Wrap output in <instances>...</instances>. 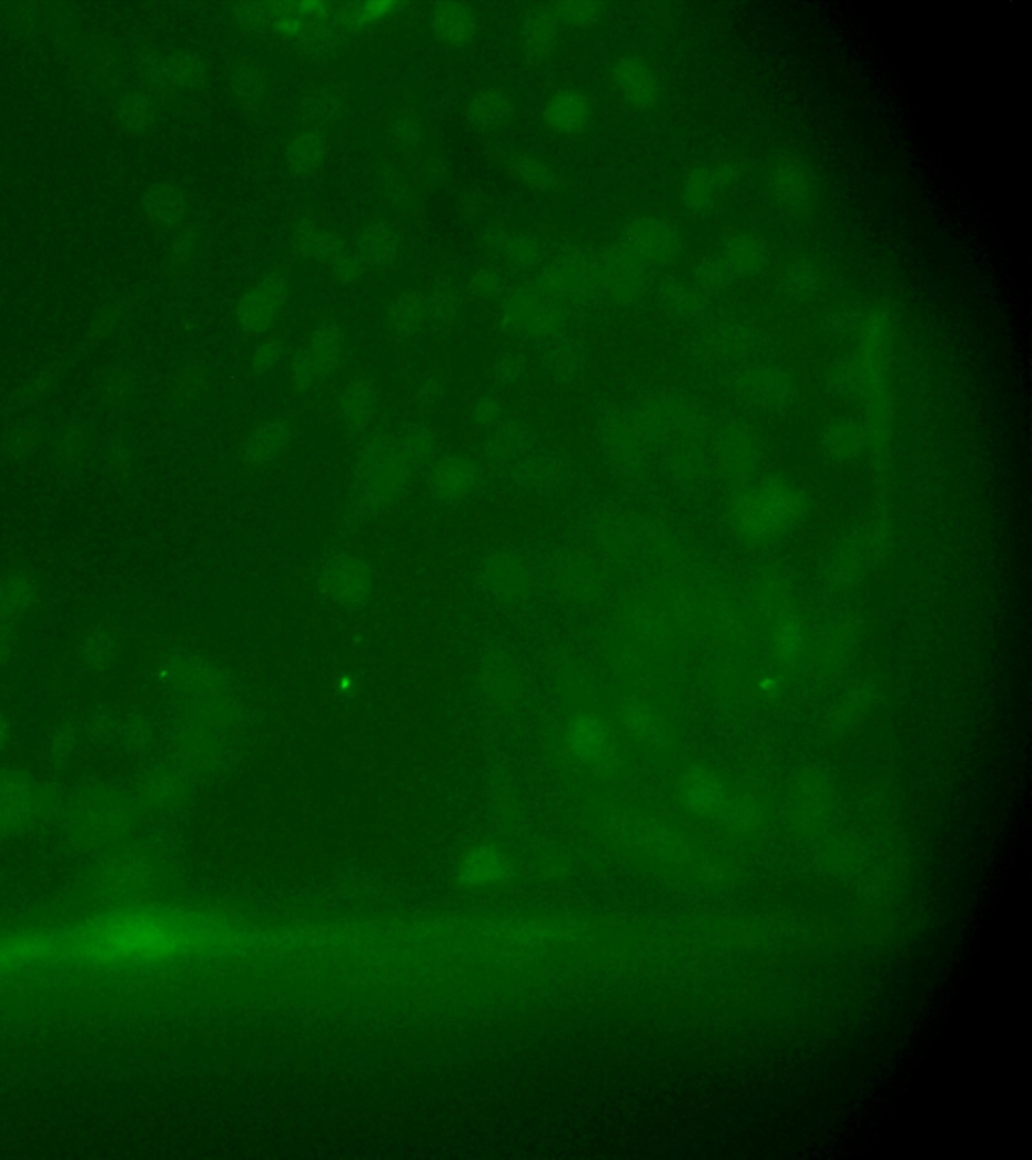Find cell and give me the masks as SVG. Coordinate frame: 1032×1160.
<instances>
[{
  "instance_id": "cell-1",
  "label": "cell",
  "mask_w": 1032,
  "mask_h": 1160,
  "mask_svg": "<svg viewBox=\"0 0 1032 1160\" xmlns=\"http://www.w3.org/2000/svg\"><path fill=\"white\" fill-rule=\"evenodd\" d=\"M412 470L396 439L370 444L355 471V502L365 515L384 512L406 490Z\"/></svg>"
},
{
  "instance_id": "cell-2",
  "label": "cell",
  "mask_w": 1032,
  "mask_h": 1160,
  "mask_svg": "<svg viewBox=\"0 0 1032 1160\" xmlns=\"http://www.w3.org/2000/svg\"><path fill=\"white\" fill-rule=\"evenodd\" d=\"M503 329L518 340H550L559 337L565 315L559 303L533 288H518L505 296L500 307Z\"/></svg>"
},
{
  "instance_id": "cell-3",
  "label": "cell",
  "mask_w": 1032,
  "mask_h": 1160,
  "mask_svg": "<svg viewBox=\"0 0 1032 1160\" xmlns=\"http://www.w3.org/2000/svg\"><path fill=\"white\" fill-rule=\"evenodd\" d=\"M341 357L343 330L335 320H323L289 363L291 389L297 394L317 389L340 367Z\"/></svg>"
},
{
  "instance_id": "cell-4",
  "label": "cell",
  "mask_w": 1032,
  "mask_h": 1160,
  "mask_svg": "<svg viewBox=\"0 0 1032 1160\" xmlns=\"http://www.w3.org/2000/svg\"><path fill=\"white\" fill-rule=\"evenodd\" d=\"M315 587L327 601L360 607L374 592V570L355 554H333L318 564Z\"/></svg>"
},
{
  "instance_id": "cell-5",
  "label": "cell",
  "mask_w": 1032,
  "mask_h": 1160,
  "mask_svg": "<svg viewBox=\"0 0 1032 1160\" xmlns=\"http://www.w3.org/2000/svg\"><path fill=\"white\" fill-rule=\"evenodd\" d=\"M289 303V283L279 273H266L242 293L236 305V323L242 333L263 337L275 329L285 315Z\"/></svg>"
},
{
  "instance_id": "cell-6",
  "label": "cell",
  "mask_w": 1032,
  "mask_h": 1160,
  "mask_svg": "<svg viewBox=\"0 0 1032 1160\" xmlns=\"http://www.w3.org/2000/svg\"><path fill=\"white\" fill-rule=\"evenodd\" d=\"M478 584L490 601L515 607L527 599L533 577L527 560L515 552H493L478 567Z\"/></svg>"
},
{
  "instance_id": "cell-7",
  "label": "cell",
  "mask_w": 1032,
  "mask_h": 1160,
  "mask_svg": "<svg viewBox=\"0 0 1032 1160\" xmlns=\"http://www.w3.org/2000/svg\"><path fill=\"white\" fill-rule=\"evenodd\" d=\"M293 244L299 254L327 266L343 283H353L365 273L355 246H347L343 238L315 224H299L293 234Z\"/></svg>"
},
{
  "instance_id": "cell-8",
  "label": "cell",
  "mask_w": 1032,
  "mask_h": 1160,
  "mask_svg": "<svg viewBox=\"0 0 1032 1160\" xmlns=\"http://www.w3.org/2000/svg\"><path fill=\"white\" fill-rule=\"evenodd\" d=\"M627 258L646 264H670L680 254V231L661 216H641L627 224L624 232Z\"/></svg>"
},
{
  "instance_id": "cell-9",
  "label": "cell",
  "mask_w": 1032,
  "mask_h": 1160,
  "mask_svg": "<svg viewBox=\"0 0 1032 1160\" xmlns=\"http://www.w3.org/2000/svg\"><path fill=\"white\" fill-rule=\"evenodd\" d=\"M611 85L631 110L648 111L656 108L664 93V83L654 65L644 57H619L611 69Z\"/></svg>"
},
{
  "instance_id": "cell-10",
  "label": "cell",
  "mask_w": 1032,
  "mask_h": 1160,
  "mask_svg": "<svg viewBox=\"0 0 1032 1160\" xmlns=\"http://www.w3.org/2000/svg\"><path fill=\"white\" fill-rule=\"evenodd\" d=\"M740 172L730 162H706L684 175L680 184L681 204L690 212H712L718 200L736 186Z\"/></svg>"
},
{
  "instance_id": "cell-11",
  "label": "cell",
  "mask_w": 1032,
  "mask_h": 1160,
  "mask_svg": "<svg viewBox=\"0 0 1032 1160\" xmlns=\"http://www.w3.org/2000/svg\"><path fill=\"white\" fill-rule=\"evenodd\" d=\"M428 488L442 502H464L480 488V470L466 456H444L429 464Z\"/></svg>"
},
{
  "instance_id": "cell-12",
  "label": "cell",
  "mask_w": 1032,
  "mask_h": 1160,
  "mask_svg": "<svg viewBox=\"0 0 1032 1160\" xmlns=\"http://www.w3.org/2000/svg\"><path fill=\"white\" fill-rule=\"evenodd\" d=\"M595 276L597 271L591 264L585 263L579 256L567 254L550 261L543 268L538 291L560 305L563 301H577L587 295Z\"/></svg>"
},
{
  "instance_id": "cell-13",
  "label": "cell",
  "mask_w": 1032,
  "mask_h": 1160,
  "mask_svg": "<svg viewBox=\"0 0 1032 1160\" xmlns=\"http://www.w3.org/2000/svg\"><path fill=\"white\" fill-rule=\"evenodd\" d=\"M769 261L767 242L752 232H736L718 251V268L730 281H747L765 271Z\"/></svg>"
},
{
  "instance_id": "cell-14",
  "label": "cell",
  "mask_w": 1032,
  "mask_h": 1160,
  "mask_svg": "<svg viewBox=\"0 0 1032 1160\" xmlns=\"http://www.w3.org/2000/svg\"><path fill=\"white\" fill-rule=\"evenodd\" d=\"M543 120L550 132L575 138L591 128L594 105L579 89H560L547 99L543 108Z\"/></svg>"
},
{
  "instance_id": "cell-15",
  "label": "cell",
  "mask_w": 1032,
  "mask_h": 1160,
  "mask_svg": "<svg viewBox=\"0 0 1032 1160\" xmlns=\"http://www.w3.org/2000/svg\"><path fill=\"white\" fill-rule=\"evenodd\" d=\"M293 441V427L283 419H269L253 427L241 444V460L246 466H264L283 456Z\"/></svg>"
},
{
  "instance_id": "cell-16",
  "label": "cell",
  "mask_w": 1032,
  "mask_h": 1160,
  "mask_svg": "<svg viewBox=\"0 0 1032 1160\" xmlns=\"http://www.w3.org/2000/svg\"><path fill=\"white\" fill-rule=\"evenodd\" d=\"M429 29L442 43L464 47L478 33V14L462 2L436 4L429 11Z\"/></svg>"
},
{
  "instance_id": "cell-17",
  "label": "cell",
  "mask_w": 1032,
  "mask_h": 1160,
  "mask_svg": "<svg viewBox=\"0 0 1032 1160\" xmlns=\"http://www.w3.org/2000/svg\"><path fill=\"white\" fill-rule=\"evenodd\" d=\"M560 24L549 4H538L527 12L520 29V49L528 61L549 59L559 43Z\"/></svg>"
},
{
  "instance_id": "cell-18",
  "label": "cell",
  "mask_w": 1032,
  "mask_h": 1160,
  "mask_svg": "<svg viewBox=\"0 0 1032 1160\" xmlns=\"http://www.w3.org/2000/svg\"><path fill=\"white\" fill-rule=\"evenodd\" d=\"M380 407V389L372 379H357L347 385L337 401V417L345 429L363 431L372 426Z\"/></svg>"
},
{
  "instance_id": "cell-19",
  "label": "cell",
  "mask_w": 1032,
  "mask_h": 1160,
  "mask_svg": "<svg viewBox=\"0 0 1032 1160\" xmlns=\"http://www.w3.org/2000/svg\"><path fill=\"white\" fill-rule=\"evenodd\" d=\"M770 190L785 208H801L813 196V175L801 162L785 160L770 174Z\"/></svg>"
},
{
  "instance_id": "cell-20",
  "label": "cell",
  "mask_w": 1032,
  "mask_h": 1160,
  "mask_svg": "<svg viewBox=\"0 0 1032 1160\" xmlns=\"http://www.w3.org/2000/svg\"><path fill=\"white\" fill-rule=\"evenodd\" d=\"M399 232L385 220L370 224L355 242V252L365 268H385L399 256Z\"/></svg>"
},
{
  "instance_id": "cell-21",
  "label": "cell",
  "mask_w": 1032,
  "mask_h": 1160,
  "mask_svg": "<svg viewBox=\"0 0 1032 1160\" xmlns=\"http://www.w3.org/2000/svg\"><path fill=\"white\" fill-rule=\"evenodd\" d=\"M330 154L325 135L315 130H303L291 138L285 147L286 170L297 177L317 174Z\"/></svg>"
},
{
  "instance_id": "cell-22",
  "label": "cell",
  "mask_w": 1032,
  "mask_h": 1160,
  "mask_svg": "<svg viewBox=\"0 0 1032 1160\" xmlns=\"http://www.w3.org/2000/svg\"><path fill=\"white\" fill-rule=\"evenodd\" d=\"M385 329L396 339H409L417 330L426 329L424 293L406 291L396 296L385 313Z\"/></svg>"
},
{
  "instance_id": "cell-23",
  "label": "cell",
  "mask_w": 1032,
  "mask_h": 1160,
  "mask_svg": "<svg viewBox=\"0 0 1032 1160\" xmlns=\"http://www.w3.org/2000/svg\"><path fill=\"white\" fill-rule=\"evenodd\" d=\"M143 208L155 224L176 226L186 216L188 202L184 190L172 182H158L148 187L143 196Z\"/></svg>"
},
{
  "instance_id": "cell-24",
  "label": "cell",
  "mask_w": 1032,
  "mask_h": 1160,
  "mask_svg": "<svg viewBox=\"0 0 1032 1160\" xmlns=\"http://www.w3.org/2000/svg\"><path fill=\"white\" fill-rule=\"evenodd\" d=\"M515 103L498 89H484L466 105V120L478 130H496L513 118Z\"/></svg>"
},
{
  "instance_id": "cell-25",
  "label": "cell",
  "mask_w": 1032,
  "mask_h": 1160,
  "mask_svg": "<svg viewBox=\"0 0 1032 1160\" xmlns=\"http://www.w3.org/2000/svg\"><path fill=\"white\" fill-rule=\"evenodd\" d=\"M488 246L513 266L518 268H533L543 258V251L537 241H533L527 234H515V232L495 231L488 236Z\"/></svg>"
},
{
  "instance_id": "cell-26",
  "label": "cell",
  "mask_w": 1032,
  "mask_h": 1160,
  "mask_svg": "<svg viewBox=\"0 0 1032 1160\" xmlns=\"http://www.w3.org/2000/svg\"><path fill=\"white\" fill-rule=\"evenodd\" d=\"M37 599V584L31 577L14 572L0 580V604L7 623L17 621L33 607Z\"/></svg>"
},
{
  "instance_id": "cell-27",
  "label": "cell",
  "mask_w": 1032,
  "mask_h": 1160,
  "mask_svg": "<svg viewBox=\"0 0 1032 1160\" xmlns=\"http://www.w3.org/2000/svg\"><path fill=\"white\" fill-rule=\"evenodd\" d=\"M821 283H823L821 268L807 256H799V258L791 261V263L787 264L785 274H782L785 291L792 298H799V301H807V298L817 295L819 288H821Z\"/></svg>"
},
{
  "instance_id": "cell-28",
  "label": "cell",
  "mask_w": 1032,
  "mask_h": 1160,
  "mask_svg": "<svg viewBox=\"0 0 1032 1160\" xmlns=\"http://www.w3.org/2000/svg\"><path fill=\"white\" fill-rule=\"evenodd\" d=\"M118 111H120L118 113L120 121L128 132H145L152 125V121H154V98L148 91L133 89V91H128V93L121 95Z\"/></svg>"
},
{
  "instance_id": "cell-29",
  "label": "cell",
  "mask_w": 1032,
  "mask_h": 1160,
  "mask_svg": "<svg viewBox=\"0 0 1032 1160\" xmlns=\"http://www.w3.org/2000/svg\"><path fill=\"white\" fill-rule=\"evenodd\" d=\"M424 307H426V327L444 329L458 317L461 296L452 286H436L429 293H424Z\"/></svg>"
},
{
  "instance_id": "cell-30",
  "label": "cell",
  "mask_w": 1032,
  "mask_h": 1160,
  "mask_svg": "<svg viewBox=\"0 0 1032 1160\" xmlns=\"http://www.w3.org/2000/svg\"><path fill=\"white\" fill-rule=\"evenodd\" d=\"M206 61L194 53H174L165 57V75L170 91L190 89L206 78Z\"/></svg>"
},
{
  "instance_id": "cell-31",
  "label": "cell",
  "mask_w": 1032,
  "mask_h": 1160,
  "mask_svg": "<svg viewBox=\"0 0 1032 1160\" xmlns=\"http://www.w3.org/2000/svg\"><path fill=\"white\" fill-rule=\"evenodd\" d=\"M547 365L553 375H557L560 379H569L581 372L583 365H585V350L577 340L563 339L559 335L549 340Z\"/></svg>"
},
{
  "instance_id": "cell-32",
  "label": "cell",
  "mask_w": 1032,
  "mask_h": 1160,
  "mask_svg": "<svg viewBox=\"0 0 1032 1160\" xmlns=\"http://www.w3.org/2000/svg\"><path fill=\"white\" fill-rule=\"evenodd\" d=\"M550 12L559 24L575 27V29H587L594 27L605 17L607 7L601 2H550Z\"/></svg>"
},
{
  "instance_id": "cell-33",
  "label": "cell",
  "mask_w": 1032,
  "mask_h": 1160,
  "mask_svg": "<svg viewBox=\"0 0 1032 1160\" xmlns=\"http://www.w3.org/2000/svg\"><path fill=\"white\" fill-rule=\"evenodd\" d=\"M340 113V99L331 91H315L311 93L299 108V118L303 121L305 130H315L327 125L337 118Z\"/></svg>"
},
{
  "instance_id": "cell-34",
  "label": "cell",
  "mask_w": 1032,
  "mask_h": 1160,
  "mask_svg": "<svg viewBox=\"0 0 1032 1160\" xmlns=\"http://www.w3.org/2000/svg\"><path fill=\"white\" fill-rule=\"evenodd\" d=\"M513 172L520 182H525L540 192H550L559 184V175L553 170V165L535 155H520L513 164Z\"/></svg>"
},
{
  "instance_id": "cell-35",
  "label": "cell",
  "mask_w": 1032,
  "mask_h": 1160,
  "mask_svg": "<svg viewBox=\"0 0 1032 1160\" xmlns=\"http://www.w3.org/2000/svg\"><path fill=\"white\" fill-rule=\"evenodd\" d=\"M604 732L601 725L594 718H579L571 723L569 732V744L575 754L583 760H594L604 750Z\"/></svg>"
},
{
  "instance_id": "cell-36",
  "label": "cell",
  "mask_w": 1032,
  "mask_h": 1160,
  "mask_svg": "<svg viewBox=\"0 0 1032 1160\" xmlns=\"http://www.w3.org/2000/svg\"><path fill=\"white\" fill-rule=\"evenodd\" d=\"M81 658L91 668H108L115 661V641H113V637L108 631H103V629H95L83 641Z\"/></svg>"
},
{
  "instance_id": "cell-37",
  "label": "cell",
  "mask_w": 1032,
  "mask_h": 1160,
  "mask_svg": "<svg viewBox=\"0 0 1032 1160\" xmlns=\"http://www.w3.org/2000/svg\"><path fill=\"white\" fill-rule=\"evenodd\" d=\"M396 444L412 468L428 464L436 449V444L428 431H417V429L409 431L404 438L396 439Z\"/></svg>"
},
{
  "instance_id": "cell-38",
  "label": "cell",
  "mask_w": 1032,
  "mask_h": 1160,
  "mask_svg": "<svg viewBox=\"0 0 1032 1160\" xmlns=\"http://www.w3.org/2000/svg\"><path fill=\"white\" fill-rule=\"evenodd\" d=\"M232 89L241 99H251L259 95L263 89V73L256 63H242L232 73Z\"/></svg>"
},
{
  "instance_id": "cell-39",
  "label": "cell",
  "mask_w": 1032,
  "mask_h": 1160,
  "mask_svg": "<svg viewBox=\"0 0 1032 1160\" xmlns=\"http://www.w3.org/2000/svg\"><path fill=\"white\" fill-rule=\"evenodd\" d=\"M503 417H505V407L500 406V401L495 397H480L471 407V419L476 426L493 429L503 421Z\"/></svg>"
},
{
  "instance_id": "cell-40",
  "label": "cell",
  "mask_w": 1032,
  "mask_h": 1160,
  "mask_svg": "<svg viewBox=\"0 0 1032 1160\" xmlns=\"http://www.w3.org/2000/svg\"><path fill=\"white\" fill-rule=\"evenodd\" d=\"M283 353H285V347L279 340H264L263 345H259L256 350H254V372L259 373V375L275 372L279 363L283 359Z\"/></svg>"
},
{
  "instance_id": "cell-41",
  "label": "cell",
  "mask_w": 1032,
  "mask_h": 1160,
  "mask_svg": "<svg viewBox=\"0 0 1032 1160\" xmlns=\"http://www.w3.org/2000/svg\"><path fill=\"white\" fill-rule=\"evenodd\" d=\"M394 11H397V4H394V2H367V4H357V7H352V9L347 11V21H382V19H385V17H389V14H392V12Z\"/></svg>"
},
{
  "instance_id": "cell-42",
  "label": "cell",
  "mask_w": 1032,
  "mask_h": 1160,
  "mask_svg": "<svg viewBox=\"0 0 1032 1160\" xmlns=\"http://www.w3.org/2000/svg\"><path fill=\"white\" fill-rule=\"evenodd\" d=\"M392 133L396 135L399 142L416 143L419 142V138L424 133V125H422V120L417 118L416 113H402L392 123Z\"/></svg>"
},
{
  "instance_id": "cell-43",
  "label": "cell",
  "mask_w": 1032,
  "mask_h": 1160,
  "mask_svg": "<svg viewBox=\"0 0 1032 1160\" xmlns=\"http://www.w3.org/2000/svg\"><path fill=\"white\" fill-rule=\"evenodd\" d=\"M525 372H527V365L516 353H506L495 365L496 379L500 384H515L525 375Z\"/></svg>"
},
{
  "instance_id": "cell-44",
  "label": "cell",
  "mask_w": 1032,
  "mask_h": 1160,
  "mask_svg": "<svg viewBox=\"0 0 1032 1160\" xmlns=\"http://www.w3.org/2000/svg\"><path fill=\"white\" fill-rule=\"evenodd\" d=\"M503 288H505V281L495 271H480L474 276V293H478L480 296L495 298L503 293Z\"/></svg>"
},
{
  "instance_id": "cell-45",
  "label": "cell",
  "mask_w": 1032,
  "mask_h": 1160,
  "mask_svg": "<svg viewBox=\"0 0 1032 1160\" xmlns=\"http://www.w3.org/2000/svg\"><path fill=\"white\" fill-rule=\"evenodd\" d=\"M196 251V238H194V232L182 231L178 236H174L172 242V263H186L192 258V254Z\"/></svg>"
},
{
  "instance_id": "cell-46",
  "label": "cell",
  "mask_w": 1032,
  "mask_h": 1160,
  "mask_svg": "<svg viewBox=\"0 0 1032 1160\" xmlns=\"http://www.w3.org/2000/svg\"><path fill=\"white\" fill-rule=\"evenodd\" d=\"M442 395H444L442 381H438V379H426L424 384L417 387L414 399H416V406L432 407L438 404Z\"/></svg>"
},
{
  "instance_id": "cell-47",
  "label": "cell",
  "mask_w": 1032,
  "mask_h": 1160,
  "mask_svg": "<svg viewBox=\"0 0 1032 1160\" xmlns=\"http://www.w3.org/2000/svg\"><path fill=\"white\" fill-rule=\"evenodd\" d=\"M777 643H779L780 653L782 655H792L799 645H801V637L797 633V629H792L791 624L785 627L777 637Z\"/></svg>"
},
{
  "instance_id": "cell-48",
  "label": "cell",
  "mask_w": 1032,
  "mask_h": 1160,
  "mask_svg": "<svg viewBox=\"0 0 1032 1160\" xmlns=\"http://www.w3.org/2000/svg\"><path fill=\"white\" fill-rule=\"evenodd\" d=\"M4 624H7V619H4V613H2V604H0V629H2Z\"/></svg>"
}]
</instances>
